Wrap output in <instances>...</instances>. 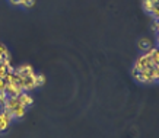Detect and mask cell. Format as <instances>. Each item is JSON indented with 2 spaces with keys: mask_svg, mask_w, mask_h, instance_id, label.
<instances>
[{
  "mask_svg": "<svg viewBox=\"0 0 159 138\" xmlns=\"http://www.w3.org/2000/svg\"><path fill=\"white\" fill-rule=\"evenodd\" d=\"M34 80H35V74H32V76H18V86L24 92H31L37 89Z\"/></svg>",
  "mask_w": 159,
  "mask_h": 138,
  "instance_id": "obj_1",
  "label": "cell"
},
{
  "mask_svg": "<svg viewBox=\"0 0 159 138\" xmlns=\"http://www.w3.org/2000/svg\"><path fill=\"white\" fill-rule=\"evenodd\" d=\"M149 67H158V66H153L152 61H150L149 55H148V54H143V55H140V57L136 60L134 67H133V68L137 70V71H143V70L149 68Z\"/></svg>",
  "mask_w": 159,
  "mask_h": 138,
  "instance_id": "obj_2",
  "label": "cell"
},
{
  "mask_svg": "<svg viewBox=\"0 0 159 138\" xmlns=\"http://www.w3.org/2000/svg\"><path fill=\"white\" fill-rule=\"evenodd\" d=\"M12 121H13V118H12L10 112L2 110V112H0V132H5L6 129L10 127Z\"/></svg>",
  "mask_w": 159,
  "mask_h": 138,
  "instance_id": "obj_3",
  "label": "cell"
},
{
  "mask_svg": "<svg viewBox=\"0 0 159 138\" xmlns=\"http://www.w3.org/2000/svg\"><path fill=\"white\" fill-rule=\"evenodd\" d=\"M13 73L18 74V76H32V74H35L32 66H29V64H22V66L15 67Z\"/></svg>",
  "mask_w": 159,
  "mask_h": 138,
  "instance_id": "obj_4",
  "label": "cell"
},
{
  "mask_svg": "<svg viewBox=\"0 0 159 138\" xmlns=\"http://www.w3.org/2000/svg\"><path fill=\"white\" fill-rule=\"evenodd\" d=\"M5 93L7 95V97H15V96H19L20 93H24V90L18 84H6Z\"/></svg>",
  "mask_w": 159,
  "mask_h": 138,
  "instance_id": "obj_5",
  "label": "cell"
},
{
  "mask_svg": "<svg viewBox=\"0 0 159 138\" xmlns=\"http://www.w3.org/2000/svg\"><path fill=\"white\" fill-rule=\"evenodd\" d=\"M18 99H19V103H20V105L25 106L26 109H28L29 106L34 103V97L29 95L28 92H24V93H20V95L18 96Z\"/></svg>",
  "mask_w": 159,
  "mask_h": 138,
  "instance_id": "obj_6",
  "label": "cell"
},
{
  "mask_svg": "<svg viewBox=\"0 0 159 138\" xmlns=\"http://www.w3.org/2000/svg\"><path fill=\"white\" fill-rule=\"evenodd\" d=\"M25 114H26V108H25V106H22V105L16 106V108H15V109L10 112V115H12V118H13V119H20V118H24Z\"/></svg>",
  "mask_w": 159,
  "mask_h": 138,
  "instance_id": "obj_7",
  "label": "cell"
},
{
  "mask_svg": "<svg viewBox=\"0 0 159 138\" xmlns=\"http://www.w3.org/2000/svg\"><path fill=\"white\" fill-rule=\"evenodd\" d=\"M152 47H153V45H152V41H150V39L142 38L139 41V48L142 50V51H143V53H146V51H148V50H150Z\"/></svg>",
  "mask_w": 159,
  "mask_h": 138,
  "instance_id": "obj_8",
  "label": "cell"
},
{
  "mask_svg": "<svg viewBox=\"0 0 159 138\" xmlns=\"http://www.w3.org/2000/svg\"><path fill=\"white\" fill-rule=\"evenodd\" d=\"M155 5H158V3H153L152 0H143V10L148 12V13H150Z\"/></svg>",
  "mask_w": 159,
  "mask_h": 138,
  "instance_id": "obj_9",
  "label": "cell"
},
{
  "mask_svg": "<svg viewBox=\"0 0 159 138\" xmlns=\"http://www.w3.org/2000/svg\"><path fill=\"white\" fill-rule=\"evenodd\" d=\"M35 87H41V86L45 84V76H43V74H35Z\"/></svg>",
  "mask_w": 159,
  "mask_h": 138,
  "instance_id": "obj_10",
  "label": "cell"
},
{
  "mask_svg": "<svg viewBox=\"0 0 159 138\" xmlns=\"http://www.w3.org/2000/svg\"><path fill=\"white\" fill-rule=\"evenodd\" d=\"M6 100H7V95H6L5 92H0V112H2V109H3Z\"/></svg>",
  "mask_w": 159,
  "mask_h": 138,
  "instance_id": "obj_11",
  "label": "cell"
},
{
  "mask_svg": "<svg viewBox=\"0 0 159 138\" xmlns=\"http://www.w3.org/2000/svg\"><path fill=\"white\" fill-rule=\"evenodd\" d=\"M9 51H7V48L3 45V44H0V57H3L5 54H7Z\"/></svg>",
  "mask_w": 159,
  "mask_h": 138,
  "instance_id": "obj_12",
  "label": "cell"
},
{
  "mask_svg": "<svg viewBox=\"0 0 159 138\" xmlns=\"http://www.w3.org/2000/svg\"><path fill=\"white\" fill-rule=\"evenodd\" d=\"M5 87H6V81L3 77H0V92H5Z\"/></svg>",
  "mask_w": 159,
  "mask_h": 138,
  "instance_id": "obj_13",
  "label": "cell"
},
{
  "mask_svg": "<svg viewBox=\"0 0 159 138\" xmlns=\"http://www.w3.org/2000/svg\"><path fill=\"white\" fill-rule=\"evenodd\" d=\"M153 31L155 33L158 32V19H153Z\"/></svg>",
  "mask_w": 159,
  "mask_h": 138,
  "instance_id": "obj_14",
  "label": "cell"
},
{
  "mask_svg": "<svg viewBox=\"0 0 159 138\" xmlns=\"http://www.w3.org/2000/svg\"><path fill=\"white\" fill-rule=\"evenodd\" d=\"M152 2H153V3H158V2H159V0H152Z\"/></svg>",
  "mask_w": 159,
  "mask_h": 138,
  "instance_id": "obj_15",
  "label": "cell"
}]
</instances>
